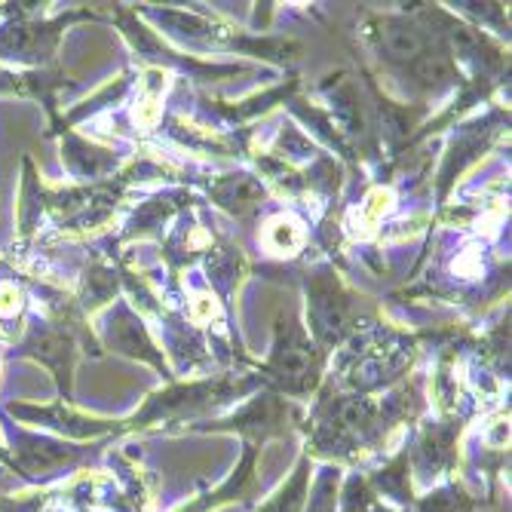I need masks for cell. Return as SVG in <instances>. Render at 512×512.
Here are the masks:
<instances>
[{"mask_svg": "<svg viewBox=\"0 0 512 512\" xmlns=\"http://www.w3.org/2000/svg\"><path fill=\"white\" fill-rule=\"evenodd\" d=\"M22 313H25V292L0 279V341H16L22 335Z\"/></svg>", "mask_w": 512, "mask_h": 512, "instance_id": "obj_2", "label": "cell"}, {"mask_svg": "<svg viewBox=\"0 0 512 512\" xmlns=\"http://www.w3.org/2000/svg\"><path fill=\"white\" fill-rule=\"evenodd\" d=\"M28 356H34V359H40L43 365H50L53 371H56V378H59V384L65 387L68 384V371H71V350H68V338H62V335H37L31 344H28V350H25Z\"/></svg>", "mask_w": 512, "mask_h": 512, "instance_id": "obj_1", "label": "cell"}, {"mask_svg": "<svg viewBox=\"0 0 512 512\" xmlns=\"http://www.w3.org/2000/svg\"><path fill=\"white\" fill-rule=\"evenodd\" d=\"M390 191H384V188H378V191H371L368 194V200H365V206H362V212H356V227H353V234H359V237H368L371 230H375V224L381 221V215L390 209Z\"/></svg>", "mask_w": 512, "mask_h": 512, "instance_id": "obj_4", "label": "cell"}, {"mask_svg": "<svg viewBox=\"0 0 512 512\" xmlns=\"http://www.w3.org/2000/svg\"><path fill=\"white\" fill-rule=\"evenodd\" d=\"M267 246L279 255H292L295 249H301L304 243V230L295 218H273L267 224V234H264Z\"/></svg>", "mask_w": 512, "mask_h": 512, "instance_id": "obj_3", "label": "cell"}, {"mask_svg": "<svg viewBox=\"0 0 512 512\" xmlns=\"http://www.w3.org/2000/svg\"><path fill=\"white\" fill-rule=\"evenodd\" d=\"M218 313H221V307H218L215 298L200 295V298L194 301V319H197V322H212V319H218Z\"/></svg>", "mask_w": 512, "mask_h": 512, "instance_id": "obj_5", "label": "cell"}, {"mask_svg": "<svg viewBox=\"0 0 512 512\" xmlns=\"http://www.w3.org/2000/svg\"><path fill=\"white\" fill-rule=\"evenodd\" d=\"M0 457H4V460H7V451H4V445H0Z\"/></svg>", "mask_w": 512, "mask_h": 512, "instance_id": "obj_6", "label": "cell"}]
</instances>
